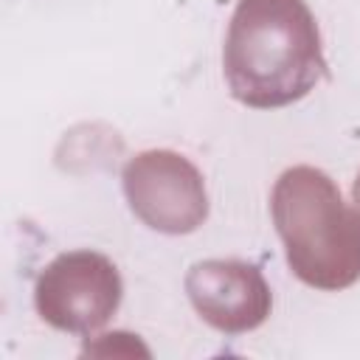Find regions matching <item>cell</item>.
Masks as SVG:
<instances>
[{
  "mask_svg": "<svg viewBox=\"0 0 360 360\" xmlns=\"http://www.w3.org/2000/svg\"><path fill=\"white\" fill-rule=\"evenodd\" d=\"M231 96L253 110L301 101L326 76L318 22L304 0H239L222 48Z\"/></svg>",
  "mask_w": 360,
  "mask_h": 360,
  "instance_id": "1",
  "label": "cell"
},
{
  "mask_svg": "<svg viewBox=\"0 0 360 360\" xmlns=\"http://www.w3.org/2000/svg\"><path fill=\"white\" fill-rule=\"evenodd\" d=\"M270 214L298 281L338 292L360 281V208L315 166H290L270 194Z\"/></svg>",
  "mask_w": 360,
  "mask_h": 360,
  "instance_id": "2",
  "label": "cell"
},
{
  "mask_svg": "<svg viewBox=\"0 0 360 360\" xmlns=\"http://www.w3.org/2000/svg\"><path fill=\"white\" fill-rule=\"evenodd\" d=\"M121 295V273L104 253L68 250L39 273L34 307L48 326L90 335L118 312Z\"/></svg>",
  "mask_w": 360,
  "mask_h": 360,
  "instance_id": "3",
  "label": "cell"
},
{
  "mask_svg": "<svg viewBox=\"0 0 360 360\" xmlns=\"http://www.w3.org/2000/svg\"><path fill=\"white\" fill-rule=\"evenodd\" d=\"M124 197L132 214L152 231L183 236L208 217V194L200 169L172 149H146L121 172Z\"/></svg>",
  "mask_w": 360,
  "mask_h": 360,
  "instance_id": "4",
  "label": "cell"
},
{
  "mask_svg": "<svg viewBox=\"0 0 360 360\" xmlns=\"http://www.w3.org/2000/svg\"><path fill=\"white\" fill-rule=\"evenodd\" d=\"M186 292L194 312L217 332L245 335L259 329L273 309L262 270L242 259H205L186 273Z\"/></svg>",
  "mask_w": 360,
  "mask_h": 360,
  "instance_id": "5",
  "label": "cell"
},
{
  "mask_svg": "<svg viewBox=\"0 0 360 360\" xmlns=\"http://www.w3.org/2000/svg\"><path fill=\"white\" fill-rule=\"evenodd\" d=\"M352 197H354V202H357V208H360V174H357V180H354V186H352Z\"/></svg>",
  "mask_w": 360,
  "mask_h": 360,
  "instance_id": "6",
  "label": "cell"
}]
</instances>
